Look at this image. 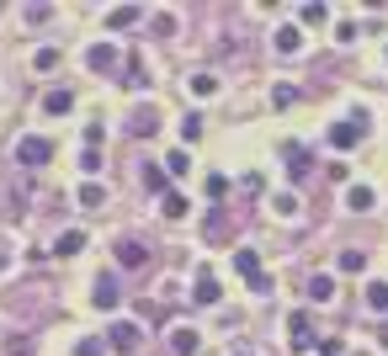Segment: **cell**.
<instances>
[{
  "label": "cell",
  "instance_id": "cb8c5ba5",
  "mask_svg": "<svg viewBox=\"0 0 388 356\" xmlns=\"http://www.w3.org/2000/svg\"><path fill=\"white\" fill-rule=\"evenodd\" d=\"M6 356H32V341L27 335H6Z\"/></svg>",
  "mask_w": 388,
  "mask_h": 356
},
{
  "label": "cell",
  "instance_id": "83f0119b",
  "mask_svg": "<svg viewBox=\"0 0 388 356\" xmlns=\"http://www.w3.org/2000/svg\"><path fill=\"white\" fill-rule=\"evenodd\" d=\"M314 351H319V356H346V341H335V335H330V341H319Z\"/></svg>",
  "mask_w": 388,
  "mask_h": 356
},
{
  "label": "cell",
  "instance_id": "f546056e",
  "mask_svg": "<svg viewBox=\"0 0 388 356\" xmlns=\"http://www.w3.org/2000/svg\"><path fill=\"white\" fill-rule=\"evenodd\" d=\"M80 170H91V176H96V170H101V149H85V155H80Z\"/></svg>",
  "mask_w": 388,
  "mask_h": 356
},
{
  "label": "cell",
  "instance_id": "1f68e13d",
  "mask_svg": "<svg viewBox=\"0 0 388 356\" xmlns=\"http://www.w3.org/2000/svg\"><path fill=\"white\" fill-rule=\"evenodd\" d=\"M32 64H37V70H53V64H59V53H53V48H37Z\"/></svg>",
  "mask_w": 388,
  "mask_h": 356
},
{
  "label": "cell",
  "instance_id": "7c38bea8",
  "mask_svg": "<svg viewBox=\"0 0 388 356\" xmlns=\"http://www.w3.org/2000/svg\"><path fill=\"white\" fill-rule=\"evenodd\" d=\"M234 272L255 282V276H261V255H255V250H234Z\"/></svg>",
  "mask_w": 388,
  "mask_h": 356
},
{
  "label": "cell",
  "instance_id": "f1b7e54d",
  "mask_svg": "<svg viewBox=\"0 0 388 356\" xmlns=\"http://www.w3.org/2000/svg\"><path fill=\"white\" fill-rule=\"evenodd\" d=\"M277 213H282V218L298 213V197H292V191H282V197H277Z\"/></svg>",
  "mask_w": 388,
  "mask_h": 356
},
{
  "label": "cell",
  "instance_id": "4dcf8cb0",
  "mask_svg": "<svg viewBox=\"0 0 388 356\" xmlns=\"http://www.w3.org/2000/svg\"><path fill=\"white\" fill-rule=\"evenodd\" d=\"M122 85H134V91H138V85H149V80H144V64H138V59L128 64V80H122Z\"/></svg>",
  "mask_w": 388,
  "mask_h": 356
},
{
  "label": "cell",
  "instance_id": "836d02e7",
  "mask_svg": "<svg viewBox=\"0 0 388 356\" xmlns=\"http://www.w3.org/2000/svg\"><path fill=\"white\" fill-rule=\"evenodd\" d=\"M377 341H383V345H388V324H383V330H377Z\"/></svg>",
  "mask_w": 388,
  "mask_h": 356
},
{
  "label": "cell",
  "instance_id": "52a82bcc",
  "mask_svg": "<svg viewBox=\"0 0 388 356\" xmlns=\"http://www.w3.org/2000/svg\"><path fill=\"white\" fill-rule=\"evenodd\" d=\"M170 356H197V330L176 324V330H170Z\"/></svg>",
  "mask_w": 388,
  "mask_h": 356
},
{
  "label": "cell",
  "instance_id": "e0dca14e",
  "mask_svg": "<svg viewBox=\"0 0 388 356\" xmlns=\"http://www.w3.org/2000/svg\"><path fill=\"white\" fill-rule=\"evenodd\" d=\"M43 107H48L53 117H64V112L75 107V96H70V91H48V96H43Z\"/></svg>",
  "mask_w": 388,
  "mask_h": 356
},
{
  "label": "cell",
  "instance_id": "ba28073f",
  "mask_svg": "<svg viewBox=\"0 0 388 356\" xmlns=\"http://www.w3.org/2000/svg\"><path fill=\"white\" fill-rule=\"evenodd\" d=\"M346 208H351V213H373V208H377L373 186H346Z\"/></svg>",
  "mask_w": 388,
  "mask_h": 356
},
{
  "label": "cell",
  "instance_id": "5b68a950",
  "mask_svg": "<svg viewBox=\"0 0 388 356\" xmlns=\"http://www.w3.org/2000/svg\"><path fill=\"white\" fill-rule=\"evenodd\" d=\"M85 64H91L96 75H112V70H117V48H112V43H96L91 53H85Z\"/></svg>",
  "mask_w": 388,
  "mask_h": 356
},
{
  "label": "cell",
  "instance_id": "4fadbf2b",
  "mask_svg": "<svg viewBox=\"0 0 388 356\" xmlns=\"http://www.w3.org/2000/svg\"><path fill=\"white\" fill-rule=\"evenodd\" d=\"M80 250H85V234H80V229H64L59 245H53V255H80Z\"/></svg>",
  "mask_w": 388,
  "mask_h": 356
},
{
  "label": "cell",
  "instance_id": "30bf717a",
  "mask_svg": "<svg viewBox=\"0 0 388 356\" xmlns=\"http://www.w3.org/2000/svg\"><path fill=\"white\" fill-rule=\"evenodd\" d=\"M282 160H287L292 176H309V170H314V165H309V149H304V144H287V149H282Z\"/></svg>",
  "mask_w": 388,
  "mask_h": 356
},
{
  "label": "cell",
  "instance_id": "8992f818",
  "mask_svg": "<svg viewBox=\"0 0 388 356\" xmlns=\"http://www.w3.org/2000/svg\"><path fill=\"white\" fill-rule=\"evenodd\" d=\"M117 298H122L117 276H112V272H101V276H96V309H117Z\"/></svg>",
  "mask_w": 388,
  "mask_h": 356
},
{
  "label": "cell",
  "instance_id": "7a4b0ae2",
  "mask_svg": "<svg viewBox=\"0 0 388 356\" xmlns=\"http://www.w3.org/2000/svg\"><path fill=\"white\" fill-rule=\"evenodd\" d=\"M138 335H144V330H138L134 319H117L112 335H107V345H112V351H138Z\"/></svg>",
  "mask_w": 388,
  "mask_h": 356
},
{
  "label": "cell",
  "instance_id": "d4e9b609",
  "mask_svg": "<svg viewBox=\"0 0 388 356\" xmlns=\"http://www.w3.org/2000/svg\"><path fill=\"white\" fill-rule=\"evenodd\" d=\"M101 197H107V191H101L96 181H91V186H80V208H101Z\"/></svg>",
  "mask_w": 388,
  "mask_h": 356
},
{
  "label": "cell",
  "instance_id": "ffe728a7",
  "mask_svg": "<svg viewBox=\"0 0 388 356\" xmlns=\"http://www.w3.org/2000/svg\"><path fill=\"white\" fill-rule=\"evenodd\" d=\"M192 170V160H186V149H176V155H165V176H186Z\"/></svg>",
  "mask_w": 388,
  "mask_h": 356
},
{
  "label": "cell",
  "instance_id": "6da1fadb",
  "mask_svg": "<svg viewBox=\"0 0 388 356\" xmlns=\"http://www.w3.org/2000/svg\"><path fill=\"white\" fill-rule=\"evenodd\" d=\"M16 160H22V165H48L53 144L48 139H22V144H16Z\"/></svg>",
  "mask_w": 388,
  "mask_h": 356
},
{
  "label": "cell",
  "instance_id": "5bb4252c",
  "mask_svg": "<svg viewBox=\"0 0 388 356\" xmlns=\"http://www.w3.org/2000/svg\"><path fill=\"white\" fill-rule=\"evenodd\" d=\"M309 298L314 303H330L335 298V276H309Z\"/></svg>",
  "mask_w": 388,
  "mask_h": 356
},
{
  "label": "cell",
  "instance_id": "44dd1931",
  "mask_svg": "<svg viewBox=\"0 0 388 356\" xmlns=\"http://www.w3.org/2000/svg\"><path fill=\"white\" fill-rule=\"evenodd\" d=\"M128 128H134L138 139H149V133H155V112H149V107H144V112H134V122H128Z\"/></svg>",
  "mask_w": 388,
  "mask_h": 356
},
{
  "label": "cell",
  "instance_id": "3957f363",
  "mask_svg": "<svg viewBox=\"0 0 388 356\" xmlns=\"http://www.w3.org/2000/svg\"><path fill=\"white\" fill-rule=\"evenodd\" d=\"M117 266H128V272L149 266V245H144V239H122V245H117Z\"/></svg>",
  "mask_w": 388,
  "mask_h": 356
},
{
  "label": "cell",
  "instance_id": "d6a6232c",
  "mask_svg": "<svg viewBox=\"0 0 388 356\" xmlns=\"http://www.w3.org/2000/svg\"><path fill=\"white\" fill-rule=\"evenodd\" d=\"M101 351H107L101 341H80V345H75V356H101Z\"/></svg>",
  "mask_w": 388,
  "mask_h": 356
},
{
  "label": "cell",
  "instance_id": "4316f807",
  "mask_svg": "<svg viewBox=\"0 0 388 356\" xmlns=\"http://www.w3.org/2000/svg\"><path fill=\"white\" fill-rule=\"evenodd\" d=\"M181 139H186V144L202 139V117H186V122H181Z\"/></svg>",
  "mask_w": 388,
  "mask_h": 356
},
{
  "label": "cell",
  "instance_id": "d6986e66",
  "mask_svg": "<svg viewBox=\"0 0 388 356\" xmlns=\"http://www.w3.org/2000/svg\"><path fill=\"white\" fill-rule=\"evenodd\" d=\"M160 208H165V218H186V197H181V191H165Z\"/></svg>",
  "mask_w": 388,
  "mask_h": 356
},
{
  "label": "cell",
  "instance_id": "8fae6325",
  "mask_svg": "<svg viewBox=\"0 0 388 356\" xmlns=\"http://www.w3.org/2000/svg\"><path fill=\"white\" fill-rule=\"evenodd\" d=\"M192 298H197V303H207V309H213V303H219V298H224V287H219V282H213V276L202 272V276H197V293H192Z\"/></svg>",
  "mask_w": 388,
  "mask_h": 356
},
{
  "label": "cell",
  "instance_id": "484cf974",
  "mask_svg": "<svg viewBox=\"0 0 388 356\" xmlns=\"http://www.w3.org/2000/svg\"><path fill=\"white\" fill-rule=\"evenodd\" d=\"M271 101H277V107H292V101H298V85H277V91H271Z\"/></svg>",
  "mask_w": 388,
  "mask_h": 356
},
{
  "label": "cell",
  "instance_id": "2e32d148",
  "mask_svg": "<svg viewBox=\"0 0 388 356\" xmlns=\"http://www.w3.org/2000/svg\"><path fill=\"white\" fill-rule=\"evenodd\" d=\"M298 48H304V32H298V27H282L277 32V53H298Z\"/></svg>",
  "mask_w": 388,
  "mask_h": 356
},
{
  "label": "cell",
  "instance_id": "9c48e42d",
  "mask_svg": "<svg viewBox=\"0 0 388 356\" xmlns=\"http://www.w3.org/2000/svg\"><path fill=\"white\" fill-rule=\"evenodd\" d=\"M287 330H292V345H298V351H309V345H319L314 335H309V314H287Z\"/></svg>",
  "mask_w": 388,
  "mask_h": 356
},
{
  "label": "cell",
  "instance_id": "603a6c76",
  "mask_svg": "<svg viewBox=\"0 0 388 356\" xmlns=\"http://www.w3.org/2000/svg\"><path fill=\"white\" fill-rule=\"evenodd\" d=\"M186 85H192V96H213V91H219V80H213V75H192Z\"/></svg>",
  "mask_w": 388,
  "mask_h": 356
},
{
  "label": "cell",
  "instance_id": "ac0fdd59",
  "mask_svg": "<svg viewBox=\"0 0 388 356\" xmlns=\"http://www.w3.org/2000/svg\"><path fill=\"white\" fill-rule=\"evenodd\" d=\"M340 272H367V250H340Z\"/></svg>",
  "mask_w": 388,
  "mask_h": 356
},
{
  "label": "cell",
  "instance_id": "7402d4cb",
  "mask_svg": "<svg viewBox=\"0 0 388 356\" xmlns=\"http://www.w3.org/2000/svg\"><path fill=\"white\" fill-rule=\"evenodd\" d=\"M107 22H112V27H134V22H138V6H117Z\"/></svg>",
  "mask_w": 388,
  "mask_h": 356
},
{
  "label": "cell",
  "instance_id": "277c9868",
  "mask_svg": "<svg viewBox=\"0 0 388 356\" xmlns=\"http://www.w3.org/2000/svg\"><path fill=\"white\" fill-rule=\"evenodd\" d=\"M362 133H367V128H362L356 117H351V122H335V128H330V144H335V149H356V144H362Z\"/></svg>",
  "mask_w": 388,
  "mask_h": 356
},
{
  "label": "cell",
  "instance_id": "9a60e30c",
  "mask_svg": "<svg viewBox=\"0 0 388 356\" xmlns=\"http://www.w3.org/2000/svg\"><path fill=\"white\" fill-rule=\"evenodd\" d=\"M367 309L388 314V282H367Z\"/></svg>",
  "mask_w": 388,
  "mask_h": 356
}]
</instances>
